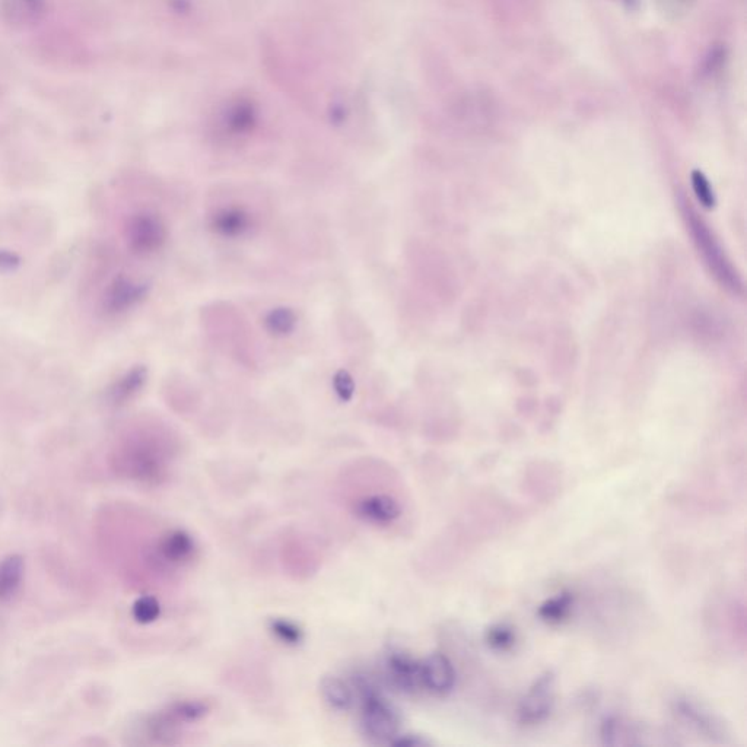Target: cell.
<instances>
[{
	"label": "cell",
	"instance_id": "6da1fadb",
	"mask_svg": "<svg viewBox=\"0 0 747 747\" xmlns=\"http://www.w3.org/2000/svg\"><path fill=\"white\" fill-rule=\"evenodd\" d=\"M177 443L168 431H141L127 437L114 456L119 475L143 485H160L170 476Z\"/></svg>",
	"mask_w": 747,
	"mask_h": 747
},
{
	"label": "cell",
	"instance_id": "7a4b0ae2",
	"mask_svg": "<svg viewBox=\"0 0 747 747\" xmlns=\"http://www.w3.org/2000/svg\"><path fill=\"white\" fill-rule=\"evenodd\" d=\"M371 472V464H370ZM378 478V482H373L370 478L356 479L352 473H343V478L351 479L358 483V491H346L345 499L349 511L362 523L370 526L390 527L394 526L405 513V505L402 499L397 497L393 491L386 488V479L393 473H386Z\"/></svg>",
	"mask_w": 747,
	"mask_h": 747
},
{
	"label": "cell",
	"instance_id": "3957f363",
	"mask_svg": "<svg viewBox=\"0 0 747 747\" xmlns=\"http://www.w3.org/2000/svg\"><path fill=\"white\" fill-rule=\"evenodd\" d=\"M361 702V729L373 745H392L400 734V715L370 676H356Z\"/></svg>",
	"mask_w": 747,
	"mask_h": 747
},
{
	"label": "cell",
	"instance_id": "277c9868",
	"mask_svg": "<svg viewBox=\"0 0 747 747\" xmlns=\"http://www.w3.org/2000/svg\"><path fill=\"white\" fill-rule=\"evenodd\" d=\"M197 556L195 537L186 530H167L158 537L149 552L151 567L161 572H176L192 565Z\"/></svg>",
	"mask_w": 747,
	"mask_h": 747
},
{
	"label": "cell",
	"instance_id": "5b68a950",
	"mask_svg": "<svg viewBox=\"0 0 747 747\" xmlns=\"http://www.w3.org/2000/svg\"><path fill=\"white\" fill-rule=\"evenodd\" d=\"M673 714L699 737L717 745L730 743L727 724L714 711L691 696H677L672 702Z\"/></svg>",
	"mask_w": 747,
	"mask_h": 747
},
{
	"label": "cell",
	"instance_id": "8992f818",
	"mask_svg": "<svg viewBox=\"0 0 747 747\" xmlns=\"http://www.w3.org/2000/svg\"><path fill=\"white\" fill-rule=\"evenodd\" d=\"M555 686L556 676L551 670L534 679L518 705V723L521 726H539L548 720L555 705Z\"/></svg>",
	"mask_w": 747,
	"mask_h": 747
},
{
	"label": "cell",
	"instance_id": "52a82bcc",
	"mask_svg": "<svg viewBox=\"0 0 747 747\" xmlns=\"http://www.w3.org/2000/svg\"><path fill=\"white\" fill-rule=\"evenodd\" d=\"M126 240L130 250L139 256L157 253L167 241V228L160 216L139 212L127 222Z\"/></svg>",
	"mask_w": 747,
	"mask_h": 747
},
{
	"label": "cell",
	"instance_id": "ba28073f",
	"mask_svg": "<svg viewBox=\"0 0 747 747\" xmlns=\"http://www.w3.org/2000/svg\"><path fill=\"white\" fill-rule=\"evenodd\" d=\"M387 683L402 694H415L422 689L421 661L402 650H390L384 657Z\"/></svg>",
	"mask_w": 747,
	"mask_h": 747
},
{
	"label": "cell",
	"instance_id": "9c48e42d",
	"mask_svg": "<svg viewBox=\"0 0 747 747\" xmlns=\"http://www.w3.org/2000/svg\"><path fill=\"white\" fill-rule=\"evenodd\" d=\"M656 731L641 724L632 723L621 717H609L600 726V737L606 746H644L653 745L650 737L656 736Z\"/></svg>",
	"mask_w": 747,
	"mask_h": 747
},
{
	"label": "cell",
	"instance_id": "30bf717a",
	"mask_svg": "<svg viewBox=\"0 0 747 747\" xmlns=\"http://www.w3.org/2000/svg\"><path fill=\"white\" fill-rule=\"evenodd\" d=\"M456 679V669L445 654L432 653L421 661V683L425 691L438 696L448 695L456 686Z\"/></svg>",
	"mask_w": 747,
	"mask_h": 747
},
{
	"label": "cell",
	"instance_id": "8fae6325",
	"mask_svg": "<svg viewBox=\"0 0 747 747\" xmlns=\"http://www.w3.org/2000/svg\"><path fill=\"white\" fill-rule=\"evenodd\" d=\"M282 562L295 578H307L319 568L320 556L308 540L295 536L282 545Z\"/></svg>",
	"mask_w": 747,
	"mask_h": 747
},
{
	"label": "cell",
	"instance_id": "7c38bea8",
	"mask_svg": "<svg viewBox=\"0 0 747 747\" xmlns=\"http://www.w3.org/2000/svg\"><path fill=\"white\" fill-rule=\"evenodd\" d=\"M214 710V704L205 698L181 699L168 705L162 712H157L165 726L171 730H180L181 726H189L208 717Z\"/></svg>",
	"mask_w": 747,
	"mask_h": 747
},
{
	"label": "cell",
	"instance_id": "4fadbf2b",
	"mask_svg": "<svg viewBox=\"0 0 747 747\" xmlns=\"http://www.w3.org/2000/svg\"><path fill=\"white\" fill-rule=\"evenodd\" d=\"M253 227V215L241 206H225L216 209L209 218V228L216 235L228 240L243 237Z\"/></svg>",
	"mask_w": 747,
	"mask_h": 747
},
{
	"label": "cell",
	"instance_id": "5bb4252c",
	"mask_svg": "<svg viewBox=\"0 0 747 747\" xmlns=\"http://www.w3.org/2000/svg\"><path fill=\"white\" fill-rule=\"evenodd\" d=\"M148 294V286L120 276L108 286L104 297V308L108 313H122L142 301Z\"/></svg>",
	"mask_w": 747,
	"mask_h": 747
},
{
	"label": "cell",
	"instance_id": "9a60e30c",
	"mask_svg": "<svg viewBox=\"0 0 747 747\" xmlns=\"http://www.w3.org/2000/svg\"><path fill=\"white\" fill-rule=\"evenodd\" d=\"M320 695L332 710L346 712L355 704L354 688L342 677L329 675L320 680Z\"/></svg>",
	"mask_w": 747,
	"mask_h": 747
},
{
	"label": "cell",
	"instance_id": "2e32d148",
	"mask_svg": "<svg viewBox=\"0 0 747 747\" xmlns=\"http://www.w3.org/2000/svg\"><path fill=\"white\" fill-rule=\"evenodd\" d=\"M46 0H2V11L9 24L18 27L36 24L41 18Z\"/></svg>",
	"mask_w": 747,
	"mask_h": 747
},
{
	"label": "cell",
	"instance_id": "e0dca14e",
	"mask_svg": "<svg viewBox=\"0 0 747 747\" xmlns=\"http://www.w3.org/2000/svg\"><path fill=\"white\" fill-rule=\"evenodd\" d=\"M25 562L19 555L6 556L0 561V602L11 599L24 580Z\"/></svg>",
	"mask_w": 747,
	"mask_h": 747
},
{
	"label": "cell",
	"instance_id": "ac0fdd59",
	"mask_svg": "<svg viewBox=\"0 0 747 747\" xmlns=\"http://www.w3.org/2000/svg\"><path fill=\"white\" fill-rule=\"evenodd\" d=\"M574 605V594L571 591H562L551 599L545 600L537 609V616L540 621L549 623V625H559L570 618Z\"/></svg>",
	"mask_w": 747,
	"mask_h": 747
},
{
	"label": "cell",
	"instance_id": "d6986e66",
	"mask_svg": "<svg viewBox=\"0 0 747 747\" xmlns=\"http://www.w3.org/2000/svg\"><path fill=\"white\" fill-rule=\"evenodd\" d=\"M298 317L292 308L278 307L270 310L265 317V327L275 338H285L297 329Z\"/></svg>",
	"mask_w": 747,
	"mask_h": 747
},
{
	"label": "cell",
	"instance_id": "ffe728a7",
	"mask_svg": "<svg viewBox=\"0 0 747 747\" xmlns=\"http://www.w3.org/2000/svg\"><path fill=\"white\" fill-rule=\"evenodd\" d=\"M270 634L288 647H297L304 641V631L297 622L286 618H273L267 623Z\"/></svg>",
	"mask_w": 747,
	"mask_h": 747
},
{
	"label": "cell",
	"instance_id": "44dd1931",
	"mask_svg": "<svg viewBox=\"0 0 747 747\" xmlns=\"http://www.w3.org/2000/svg\"><path fill=\"white\" fill-rule=\"evenodd\" d=\"M146 381V370L143 367L135 368L117 383L113 392V400L116 403H125L132 399L142 389Z\"/></svg>",
	"mask_w": 747,
	"mask_h": 747
},
{
	"label": "cell",
	"instance_id": "7402d4cb",
	"mask_svg": "<svg viewBox=\"0 0 747 747\" xmlns=\"http://www.w3.org/2000/svg\"><path fill=\"white\" fill-rule=\"evenodd\" d=\"M485 641L492 650L508 651L516 645V631L508 623H495L486 631Z\"/></svg>",
	"mask_w": 747,
	"mask_h": 747
},
{
	"label": "cell",
	"instance_id": "603a6c76",
	"mask_svg": "<svg viewBox=\"0 0 747 747\" xmlns=\"http://www.w3.org/2000/svg\"><path fill=\"white\" fill-rule=\"evenodd\" d=\"M132 616L141 625L154 623L161 616V603L157 597L142 596L132 606Z\"/></svg>",
	"mask_w": 747,
	"mask_h": 747
},
{
	"label": "cell",
	"instance_id": "cb8c5ba5",
	"mask_svg": "<svg viewBox=\"0 0 747 747\" xmlns=\"http://www.w3.org/2000/svg\"><path fill=\"white\" fill-rule=\"evenodd\" d=\"M696 0H657L661 14L669 19H680L694 8Z\"/></svg>",
	"mask_w": 747,
	"mask_h": 747
},
{
	"label": "cell",
	"instance_id": "d4e9b609",
	"mask_svg": "<svg viewBox=\"0 0 747 747\" xmlns=\"http://www.w3.org/2000/svg\"><path fill=\"white\" fill-rule=\"evenodd\" d=\"M333 389L342 402H351L355 394L354 377L346 370H339L333 377Z\"/></svg>",
	"mask_w": 747,
	"mask_h": 747
},
{
	"label": "cell",
	"instance_id": "484cf974",
	"mask_svg": "<svg viewBox=\"0 0 747 747\" xmlns=\"http://www.w3.org/2000/svg\"><path fill=\"white\" fill-rule=\"evenodd\" d=\"M390 746L427 747L432 746V740L425 736H419V734H399Z\"/></svg>",
	"mask_w": 747,
	"mask_h": 747
},
{
	"label": "cell",
	"instance_id": "4316f807",
	"mask_svg": "<svg viewBox=\"0 0 747 747\" xmlns=\"http://www.w3.org/2000/svg\"><path fill=\"white\" fill-rule=\"evenodd\" d=\"M618 2H621L628 9H638V6H640V0H618Z\"/></svg>",
	"mask_w": 747,
	"mask_h": 747
}]
</instances>
